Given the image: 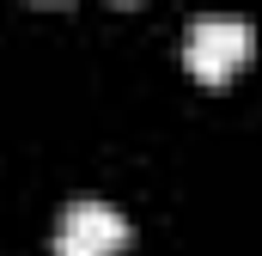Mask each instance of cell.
<instances>
[{
    "mask_svg": "<svg viewBox=\"0 0 262 256\" xmlns=\"http://www.w3.org/2000/svg\"><path fill=\"white\" fill-rule=\"evenodd\" d=\"M250 49H256V31L244 12H195L183 31V61L201 79H226L232 67L250 61Z\"/></svg>",
    "mask_w": 262,
    "mask_h": 256,
    "instance_id": "1",
    "label": "cell"
},
{
    "mask_svg": "<svg viewBox=\"0 0 262 256\" xmlns=\"http://www.w3.org/2000/svg\"><path fill=\"white\" fill-rule=\"evenodd\" d=\"M49 244H55V256H116L128 244V220H122V207H110L98 195H79L55 214Z\"/></svg>",
    "mask_w": 262,
    "mask_h": 256,
    "instance_id": "2",
    "label": "cell"
}]
</instances>
